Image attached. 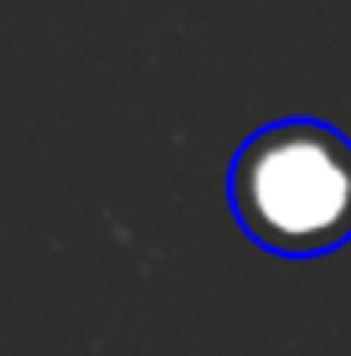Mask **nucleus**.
Wrapping results in <instances>:
<instances>
[{
	"label": "nucleus",
	"instance_id": "nucleus-1",
	"mask_svg": "<svg viewBox=\"0 0 351 356\" xmlns=\"http://www.w3.org/2000/svg\"><path fill=\"white\" fill-rule=\"evenodd\" d=\"M227 207L259 248L316 259L351 243V140L325 119L253 129L227 165Z\"/></svg>",
	"mask_w": 351,
	"mask_h": 356
}]
</instances>
